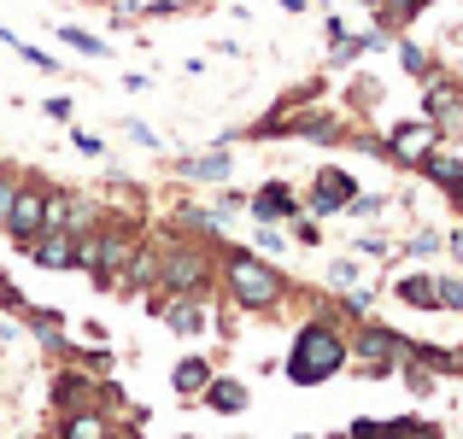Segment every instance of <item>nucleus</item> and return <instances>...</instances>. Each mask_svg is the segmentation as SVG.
<instances>
[{"mask_svg":"<svg viewBox=\"0 0 463 439\" xmlns=\"http://www.w3.org/2000/svg\"><path fill=\"white\" fill-rule=\"evenodd\" d=\"M346 363V346H340V334L335 328H323V322H311L306 334H299V346H294V381L299 387H317V381H328V375Z\"/></svg>","mask_w":463,"mask_h":439,"instance_id":"1","label":"nucleus"},{"mask_svg":"<svg viewBox=\"0 0 463 439\" xmlns=\"http://www.w3.org/2000/svg\"><path fill=\"white\" fill-rule=\"evenodd\" d=\"M229 287H235L241 304H252V311H264V304H276V293H282V282H276V270H264L259 258H229Z\"/></svg>","mask_w":463,"mask_h":439,"instance_id":"2","label":"nucleus"},{"mask_svg":"<svg viewBox=\"0 0 463 439\" xmlns=\"http://www.w3.org/2000/svg\"><path fill=\"white\" fill-rule=\"evenodd\" d=\"M6 229L18 240H30L35 229H42V193L35 188H12V200H6Z\"/></svg>","mask_w":463,"mask_h":439,"instance_id":"3","label":"nucleus"},{"mask_svg":"<svg viewBox=\"0 0 463 439\" xmlns=\"http://www.w3.org/2000/svg\"><path fill=\"white\" fill-rule=\"evenodd\" d=\"M352 200V176L346 170H323V176L311 182V211L323 217V211H340V205Z\"/></svg>","mask_w":463,"mask_h":439,"instance_id":"4","label":"nucleus"},{"mask_svg":"<svg viewBox=\"0 0 463 439\" xmlns=\"http://www.w3.org/2000/svg\"><path fill=\"white\" fill-rule=\"evenodd\" d=\"M434 141H440V135H434V124H429V117H422V124H399V129H393V158L417 164L422 153H434Z\"/></svg>","mask_w":463,"mask_h":439,"instance_id":"5","label":"nucleus"},{"mask_svg":"<svg viewBox=\"0 0 463 439\" xmlns=\"http://www.w3.org/2000/svg\"><path fill=\"white\" fill-rule=\"evenodd\" d=\"M358 351H364V358H370V369H387V358H405V346H399L393 334H382V328H364Z\"/></svg>","mask_w":463,"mask_h":439,"instance_id":"6","label":"nucleus"},{"mask_svg":"<svg viewBox=\"0 0 463 439\" xmlns=\"http://www.w3.org/2000/svg\"><path fill=\"white\" fill-rule=\"evenodd\" d=\"M205 398H212V410H223V416L247 410V387L241 381H205Z\"/></svg>","mask_w":463,"mask_h":439,"instance_id":"7","label":"nucleus"},{"mask_svg":"<svg viewBox=\"0 0 463 439\" xmlns=\"http://www.w3.org/2000/svg\"><path fill=\"white\" fill-rule=\"evenodd\" d=\"M252 211H259L264 223H270V217H288V211H294V193L270 182V188H259V193H252Z\"/></svg>","mask_w":463,"mask_h":439,"instance_id":"8","label":"nucleus"},{"mask_svg":"<svg viewBox=\"0 0 463 439\" xmlns=\"http://www.w3.org/2000/svg\"><path fill=\"white\" fill-rule=\"evenodd\" d=\"M393 293H399L405 304H422V311H440V304H434V282H429V276H399V282H393Z\"/></svg>","mask_w":463,"mask_h":439,"instance_id":"9","label":"nucleus"},{"mask_svg":"<svg viewBox=\"0 0 463 439\" xmlns=\"http://www.w3.org/2000/svg\"><path fill=\"white\" fill-rule=\"evenodd\" d=\"M417 164H422V170H429V176H434V182H446V188H452V182L463 176V158H446V153H422V158H417Z\"/></svg>","mask_w":463,"mask_h":439,"instance_id":"10","label":"nucleus"},{"mask_svg":"<svg viewBox=\"0 0 463 439\" xmlns=\"http://www.w3.org/2000/svg\"><path fill=\"white\" fill-rule=\"evenodd\" d=\"M170 381H176V393H200V387L212 381V369H205L200 358H188V363H176V375H170Z\"/></svg>","mask_w":463,"mask_h":439,"instance_id":"11","label":"nucleus"},{"mask_svg":"<svg viewBox=\"0 0 463 439\" xmlns=\"http://www.w3.org/2000/svg\"><path fill=\"white\" fill-rule=\"evenodd\" d=\"M182 170H188V176H200V182H223V176H229V158H223V153H212V158H188Z\"/></svg>","mask_w":463,"mask_h":439,"instance_id":"12","label":"nucleus"},{"mask_svg":"<svg viewBox=\"0 0 463 439\" xmlns=\"http://www.w3.org/2000/svg\"><path fill=\"white\" fill-rule=\"evenodd\" d=\"M200 322H205L200 304H176V311H170V328H176V334H200Z\"/></svg>","mask_w":463,"mask_h":439,"instance_id":"13","label":"nucleus"},{"mask_svg":"<svg viewBox=\"0 0 463 439\" xmlns=\"http://www.w3.org/2000/svg\"><path fill=\"white\" fill-rule=\"evenodd\" d=\"M65 439H106V428H100V416H77L65 428Z\"/></svg>","mask_w":463,"mask_h":439,"instance_id":"14","label":"nucleus"},{"mask_svg":"<svg viewBox=\"0 0 463 439\" xmlns=\"http://www.w3.org/2000/svg\"><path fill=\"white\" fill-rule=\"evenodd\" d=\"M59 35H65L71 47H82V53H89V59H106V47L94 42V35H82V30H59Z\"/></svg>","mask_w":463,"mask_h":439,"instance_id":"15","label":"nucleus"},{"mask_svg":"<svg viewBox=\"0 0 463 439\" xmlns=\"http://www.w3.org/2000/svg\"><path fill=\"white\" fill-rule=\"evenodd\" d=\"M399 65H405V70H429V53H422V47H399Z\"/></svg>","mask_w":463,"mask_h":439,"instance_id":"16","label":"nucleus"},{"mask_svg":"<svg viewBox=\"0 0 463 439\" xmlns=\"http://www.w3.org/2000/svg\"><path fill=\"white\" fill-rule=\"evenodd\" d=\"M328 282H335V287H352V282H358V264H335V270H328Z\"/></svg>","mask_w":463,"mask_h":439,"instance_id":"17","label":"nucleus"},{"mask_svg":"<svg viewBox=\"0 0 463 439\" xmlns=\"http://www.w3.org/2000/svg\"><path fill=\"white\" fill-rule=\"evenodd\" d=\"M452 258H458V264H463V235H452Z\"/></svg>","mask_w":463,"mask_h":439,"instance_id":"18","label":"nucleus"},{"mask_svg":"<svg viewBox=\"0 0 463 439\" xmlns=\"http://www.w3.org/2000/svg\"><path fill=\"white\" fill-rule=\"evenodd\" d=\"M452 200H458V205H463V176H458V182H452Z\"/></svg>","mask_w":463,"mask_h":439,"instance_id":"19","label":"nucleus"}]
</instances>
